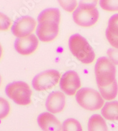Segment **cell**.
I'll return each instance as SVG.
<instances>
[{"mask_svg": "<svg viewBox=\"0 0 118 131\" xmlns=\"http://www.w3.org/2000/svg\"><path fill=\"white\" fill-rule=\"evenodd\" d=\"M98 1H80L73 13V18L78 26L89 27L95 24L99 18V11L96 5Z\"/></svg>", "mask_w": 118, "mask_h": 131, "instance_id": "cell-1", "label": "cell"}, {"mask_svg": "<svg viewBox=\"0 0 118 131\" xmlns=\"http://www.w3.org/2000/svg\"><path fill=\"white\" fill-rule=\"evenodd\" d=\"M69 47L73 56L84 64H90L95 59L93 50L86 38L79 34L69 38Z\"/></svg>", "mask_w": 118, "mask_h": 131, "instance_id": "cell-2", "label": "cell"}, {"mask_svg": "<svg viewBox=\"0 0 118 131\" xmlns=\"http://www.w3.org/2000/svg\"><path fill=\"white\" fill-rule=\"evenodd\" d=\"M94 72L98 86L104 87L109 86L116 80L115 65L106 57H101L97 60L94 67Z\"/></svg>", "mask_w": 118, "mask_h": 131, "instance_id": "cell-3", "label": "cell"}, {"mask_svg": "<svg viewBox=\"0 0 118 131\" xmlns=\"http://www.w3.org/2000/svg\"><path fill=\"white\" fill-rule=\"evenodd\" d=\"M76 99L80 106L90 111L100 109L104 104V100L100 93L91 88L80 89L76 94Z\"/></svg>", "mask_w": 118, "mask_h": 131, "instance_id": "cell-4", "label": "cell"}, {"mask_svg": "<svg viewBox=\"0 0 118 131\" xmlns=\"http://www.w3.org/2000/svg\"><path fill=\"white\" fill-rule=\"evenodd\" d=\"M5 93L9 98L20 105H27L31 103V90L27 84L18 81L9 83L5 88Z\"/></svg>", "mask_w": 118, "mask_h": 131, "instance_id": "cell-5", "label": "cell"}, {"mask_svg": "<svg viewBox=\"0 0 118 131\" xmlns=\"http://www.w3.org/2000/svg\"><path fill=\"white\" fill-rule=\"evenodd\" d=\"M60 74L56 70H48L37 74L32 81L33 87L37 91L52 88L59 82Z\"/></svg>", "mask_w": 118, "mask_h": 131, "instance_id": "cell-6", "label": "cell"}, {"mask_svg": "<svg viewBox=\"0 0 118 131\" xmlns=\"http://www.w3.org/2000/svg\"><path fill=\"white\" fill-rule=\"evenodd\" d=\"M36 26V21L30 16H23L15 21L11 27V31L18 38L31 35Z\"/></svg>", "mask_w": 118, "mask_h": 131, "instance_id": "cell-7", "label": "cell"}, {"mask_svg": "<svg viewBox=\"0 0 118 131\" xmlns=\"http://www.w3.org/2000/svg\"><path fill=\"white\" fill-rule=\"evenodd\" d=\"M80 86V78L78 74L74 71H68L61 76L60 87L67 95H74Z\"/></svg>", "mask_w": 118, "mask_h": 131, "instance_id": "cell-8", "label": "cell"}, {"mask_svg": "<svg viewBox=\"0 0 118 131\" xmlns=\"http://www.w3.org/2000/svg\"><path fill=\"white\" fill-rule=\"evenodd\" d=\"M59 24L53 21H44L38 23L36 34L40 41L49 42L55 40L59 33Z\"/></svg>", "mask_w": 118, "mask_h": 131, "instance_id": "cell-9", "label": "cell"}, {"mask_svg": "<svg viewBox=\"0 0 118 131\" xmlns=\"http://www.w3.org/2000/svg\"><path fill=\"white\" fill-rule=\"evenodd\" d=\"M38 45V41L34 34H31L26 37L18 38L15 41L16 51L21 55H30L36 51Z\"/></svg>", "mask_w": 118, "mask_h": 131, "instance_id": "cell-10", "label": "cell"}, {"mask_svg": "<svg viewBox=\"0 0 118 131\" xmlns=\"http://www.w3.org/2000/svg\"><path fill=\"white\" fill-rule=\"evenodd\" d=\"M65 106V96L62 92H51L46 99V107L50 112L57 113L61 112Z\"/></svg>", "mask_w": 118, "mask_h": 131, "instance_id": "cell-11", "label": "cell"}, {"mask_svg": "<svg viewBox=\"0 0 118 131\" xmlns=\"http://www.w3.org/2000/svg\"><path fill=\"white\" fill-rule=\"evenodd\" d=\"M38 124L43 131H61V123L55 116L49 112H44L38 115Z\"/></svg>", "mask_w": 118, "mask_h": 131, "instance_id": "cell-12", "label": "cell"}, {"mask_svg": "<svg viewBox=\"0 0 118 131\" xmlns=\"http://www.w3.org/2000/svg\"><path fill=\"white\" fill-rule=\"evenodd\" d=\"M101 113L108 120L118 121V102H106L102 107Z\"/></svg>", "mask_w": 118, "mask_h": 131, "instance_id": "cell-13", "label": "cell"}, {"mask_svg": "<svg viewBox=\"0 0 118 131\" xmlns=\"http://www.w3.org/2000/svg\"><path fill=\"white\" fill-rule=\"evenodd\" d=\"M60 12L57 8H47L40 13L38 17V23L44 21H53L60 23Z\"/></svg>", "mask_w": 118, "mask_h": 131, "instance_id": "cell-14", "label": "cell"}, {"mask_svg": "<svg viewBox=\"0 0 118 131\" xmlns=\"http://www.w3.org/2000/svg\"><path fill=\"white\" fill-rule=\"evenodd\" d=\"M89 131H108L107 125L100 115L94 114L89 118L88 122Z\"/></svg>", "mask_w": 118, "mask_h": 131, "instance_id": "cell-15", "label": "cell"}, {"mask_svg": "<svg viewBox=\"0 0 118 131\" xmlns=\"http://www.w3.org/2000/svg\"><path fill=\"white\" fill-rule=\"evenodd\" d=\"M98 88L102 97L108 101L115 99L117 95L118 86L116 80L109 86L104 87L98 86Z\"/></svg>", "mask_w": 118, "mask_h": 131, "instance_id": "cell-16", "label": "cell"}, {"mask_svg": "<svg viewBox=\"0 0 118 131\" xmlns=\"http://www.w3.org/2000/svg\"><path fill=\"white\" fill-rule=\"evenodd\" d=\"M63 131H83L82 125L76 119L69 118L65 121L62 125Z\"/></svg>", "mask_w": 118, "mask_h": 131, "instance_id": "cell-17", "label": "cell"}, {"mask_svg": "<svg viewBox=\"0 0 118 131\" xmlns=\"http://www.w3.org/2000/svg\"><path fill=\"white\" fill-rule=\"evenodd\" d=\"M107 29L114 36L118 37V14L113 15L109 18Z\"/></svg>", "mask_w": 118, "mask_h": 131, "instance_id": "cell-18", "label": "cell"}, {"mask_svg": "<svg viewBox=\"0 0 118 131\" xmlns=\"http://www.w3.org/2000/svg\"><path fill=\"white\" fill-rule=\"evenodd\" d=\"M100 5L104 10L109 11H118V1L102 0L100 1Z\"/></svg>", "mask_w": 118, "mask_h": 131, "instance_id": "cell-19", "label": "cell"}, {"mask_svg": "<svg viewBox=\"0 0 118 131\" xmlns=\"http://www.w3.org/2000/svg\"><path fill=\"white\" fill-rule=\"evenodd\" d=\"M59 3L66 10L71 12L77 5L76 1H59Z\"/></svg>", "mask_w": 118, "mask_h": 131, "instance_id": "cell-20", "label": "cell"}, {"mask_svg": "<svg viewBox=\"0 0 118 131\" xmlns=\"http://www.w3.org/2000/svg\"><path fill=\"white\" fill-rule=\"evenodd\" d=\"M106 38L109 43L116 49H118V37L114 36L106 28Z\"/></svg>", "mask_w": 118, "mask_h": 131, "instance_id": "cell-21", "label": "cell"}, {"mask_svg": "<svg viewBox=\"0 0 118 131\" xmlns=\"http://www.w3.org/2000/svg\"><path fill=\"white\" fill-rule=\"evenodd\" d=\"M107 54L114 64L118 65V49H108L107 51Z\"/></svg>", "mask_w": 118, "mask_h": 131, "instance_id": "cell-22", "label": "cell"}, {"mask_svg": "<svg viewBox=\"0 0 118 131\" xmlns=\"http://www.w3.org/2000/svg\"><path fill=\"white\" fill-rule=\"evenodd\" d=\"M11 24V20L8 17L3 13H1V30H6Z\"/></svg>", "mask_w": 118, "mask_h": 131, "instance_id": "cell-23", "label": "cell"}]
</instances>
